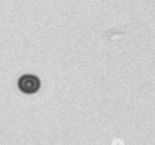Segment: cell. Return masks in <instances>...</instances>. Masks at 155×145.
Masks as SVG:
<instances>
[{
    "label": "cell",
    "instance_id": "obj_1",
    "mask_svg": "<svg viewBox=\"0 0 155 145\" xmlns=\"http://www.w3.org/2000/svg\"><path fill=\"white\" fill-rule=\"evenodd\" d=\"M17 86L21 92H23L25 94H34L40 89L41 82L38 76H35L33 74H24L18 79Z\"/></svg>",
    "mask_w": 155,
    "mask_h": 145
}]
</instances>
